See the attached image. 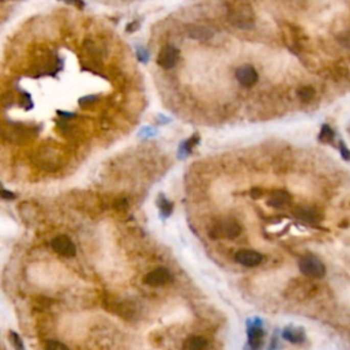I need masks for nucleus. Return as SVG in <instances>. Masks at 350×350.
<instances>
[{
  "label": "nucleus",
  "instance_id": "1",
  "mask_svg": "<svg viewBox=\"0 0 350 350\" xmlns=\"http://www.w3.org/2000/svg\"><path fill=\"white\" fill-rule=\"evenodd\" d=\"M38 129L21 122L0 123V138L10 144H26L36 137Z\"/></svg>",
  "mask_w": 350,
  "mask_h": 350
},
{
  "label": "nucleus",
  "instance_id": "2",
  "mask_svg": "<svg viewBox=\"0 0 350 350\" xmlns=\"http://www.w3.org/2000/svg\"><path fill=\"white\" fill-rule=\"evenodd\" d=\"M32 160L38 169L45 170V171H56L60 167H63L66 157H64L63 152L59 151L55 147H40L33 153Z\"/></svg>",
  "mask_w": 350,
  "mask_h": 350
},
{
  "label": "nucleus",
  "instance_id": "3",
  "mask_svg": "<svg viewBox=\"0 0 350 350\" xmlns=\"http://www.w3.org/2000/svg\"><path fill=\"white\" fill-rule=\"evenodd\" d=\"M254 13L252 9L245 7V6H238L236 9H231L227 11L226 21L228 25L236 28L237 30L242 32H250L254 28Z\"/></svg>",
  "mask_w": 350,
  "mask_h": 350
},
{
  "label": "nucleus",
  "instance_id": "4",
  "mask_svg": "<svg viewBox=\"0 0 350 350\" xmlns=\"http://www.w3.org/2000/svg\"><path fill=\"white\" fill-rule=\"evenodd\" d=\"M299 271L311 279H320L325 275V267L320 259L313 256V254H307L301 258L298 263Z\"/></svg>",
  "mask_w": 350,
  "mask_h": 350
},
{
  "label": "nucleus",
  "instance_id": "5",
  "mask_svg": "<svg viewBox=\"0 0 350 350\" xmlns=\"http://www.w3.org/2000/svg\"><path fill=\"white\" fill-rule=\"evenodd\" d=\"M62 68V60L54 54H45L40 56L33 66L34 76H55L56 72Z\"/></svg>",
  "mask_w": 350,
  "mask_h": 350
},
{
  "label": "nucleus",
  "instance_id": "6",
  "mask_svg": "<svg viewBox=\"0 0 350 350\" xmlns=\"http://www.w3.org/2000/svg\"><path fill=\"white\" fill-rule=\"evenodd\" d=\"M237 82L242 88H253L254 85L259 82V73L258 70L250 66V64H241L234 72Z\"/></svg>",
  "mask_w": 350,
  "mask_h": 350
},
{
  "label": "nucleus",
  "instance_id": "7",
  "mask_svg": "<svg viewBox=\"0 0 350 350\" xmlns=\"http://www.w3.org/2000/svg\"><path fill=\"white\" fill-rule=\"evenodd\" d=\"M179 58H181V52L178 50L175 45H165L159 52V56H157V64L160 66L161 68L165 70H171L178 64L179 62Z\"/></svg>",
  "mask_w": 350,
  "mask_h": 350
},
{
  "label": "nucleus",
  "instance_id": "8",
  "mask_svg": "<svg viewBox=\"0 0 350 350\" xmlns=\"http://www.w3.org/2000/svg\"><path fill=\"white\" fill-rule=\"evenodd\" d=\"M52 249L56 253L63 256V258H74L76 256V245L67 236H58L55 237L51 242Z\"/></svg>",
  "mask_w": 350,
  "mask_h": 350
},
{
  "label": "nucleus",
  "instance_id": "9",
  "mask_svg": "<svg viewBox=\"0 0 350 350\" xmlns=\"http://www.w3.org/2000/svg\"><path fill=\"white\" fill-rule=\"evenodd\" d=\"M241 232H242V227H241V224L237 222V220L234 219H228L226 220V222H223L222 224H219L218 227H216V230L214 232H211V237L214 238V237H219V236H224L226 238H228V240H234V238H237V237L240 236Z\"/></svg>",
  "mask_w": 350,
  "mask_h": 350
},
{
  "label": "nucleus",
  "instance_id": "10",
  "mask_svg": "<svg viewBox=\"0 0 350 350\" xmlns=\"http://www.w3.org/2000/svg\"><path fill=\"white\" fill-rule=\"evenodd\" d=\"M170 279H171L170 271L167 268H165V267H159L156 270L148 272L145 275V278H144V282L147 283L148 286L160 287L165 286L166 283H169Z\"/></svg>",
  "mask_w": 350,
  "mask_h": 350
},
{
  "label": "nucleus",
  "instance_id": "11",
  "mask_svg": "<svg viewBox=\"0 0 350 350\" xmlns=\"http://www.w3.org/2000/svg\"><path fill=\"white\" fill-rule=\"evenodd\" d=\"M186 33L189 36L192 40L194 41L200 42H208L214 37V30L209 29L208 26L205 25H197V24H193V25H189L186 28Z\"/></svg>",
  "mask_w": 350,
  "mask_h": 350
},
{
  "label": "nucleus",
  "instance_id": "12",
  "mask_svg": "<svg viewBox=\"0 0 350 350\" xmlns=\"http://www.w3.org/2000/svg\"><path fill=\"white\" fill-rule=\"evenodd\" d=\"M236 260L244 267H256L259 266L263 260V254L256 252V250H240L236 254Z\"/></svg>",
  "mask_w": 350,
  "mask_h": 350
},
{
  "label": "nucleus",
  "instance_id": "13",
  "mask_svg": "<svg viewBox=\"0 0 350 350\" xmlns=\"http://www.w3.org/2000/svg\"><path fill=\"white\" fill-rule=\"evenodd\" d=\"M290 194L287 192H285V190H275V192L270 193L267 203L272 208H283L290 203Z\"/></svg>",
  "mask_w": 350,
  "mask_h": 350
},
{
  "label": "nucleus",
  "instance_id": "14",
  "mask_svg": "<svg viewBox=\"0 0 350 350\" xmlns=\"http://www.w3.org/2000/svg\"><path fill=\"white\" fill-rule=\"evenodd\" d=\"M208 342L203 337H189L183 343V350H207Z\"/></svg>",
  "mask_w": 350,
  "mask_h": 350
},
{
  "label": "nucleus",
  "instance_id": "15",
  "mask_svg": "<svg viewBox=\"0 0 350 350\" xmlns=\"http://www.w3.org/2000/svg\"><path fill=\"white\" fill-rule=\"evenodd\" d=\"M294 216L298 218L299 220L305 222V223L315 224L319 223V220H320V218H319L316 212L312 211V209H308V208H298V209H295Z\"/></svg>",
  "mask_w": 350,
  "mask_h": 350
},
{
  "label": "nucleus",
  "instance_id": "16",
  "mask_svg": "<svg viewBox=\"0 0 350 350\" xmlns=\"http://www.w3.org/2000/svg\"><path fill=\"white\" fill-rule=\"evenodd\" d=\"M295 95L302 103H309L316 96V88H313L312 85H301L295 90Z\"/></svg>",
  "mask_w": 350,
  "mask_h": 350
},
{
  "label": "nucleus",
  "instance_id": "17",
  "mask_svg": "<svg viewBox=\"0 0 350 350\" xmlns=\"http://www.w3.org/2000/svg\"><path fill=\"white\" fill-rule=\"evenodd\" d=\"M283 338H285L286 341L291 342V343H301V342H304L305 335L302 330L286 329L283 331Z\"/></svg>",
  "mask_w": 350,
  "mask_h": 350
},
{
  "label": "nucleus",
  "instance_id": "18",
  "mask_svg": "<svg viewBox=\"0 0 350 350\" xmlns=\"http://www.w3.org/2000/svg\"><path fill=\"white\" fill-rule=\"evenodd\" d=\"M335 40L341 46H343L345 50H349L350 51V29L343 30V32H339L335 36Z\"/></svg>",
  "mask_w": 350,
  "mask_h": 350
},
{
  "label": "nucleus",
  "instance_id": "19",
  "mask_svg": "<svg viewBox=\"0 0 350 350\" xmlns=\"http://www.w3.org/2000/svg\"><path fill=\"white\" fill-rule=\"evenodd\" d=\"M157 207L160 208L161 215L165 216V218H167V216L171 215V211H173V205H171V203H170L169 200H166L163 196H160V198L157 200Z\"/></svg>",
  "mask_w": 350,
  "mask_h": 350
},
{
  "label": "nucleus",
  "instance_id": "20",
  "mask_svg": "<svg viewBox=\"0 0 350 350\" xmlns=\"http://www.w3.org/2000/svg\"><path fill=\"white\" fill-rule=\"evenodd\" d=\"M198 141V137L197 135H194L193 138L188 139V141H185V143L182 144L181 147H179V156H186V155H189L190 152H192V148H193V145Z\"/></svg>",
  "mask_w": 350,
  "mask_h": 350
},
{
  "label": "nucleus",
  "instance_id": "21",
  "mask_svg": "<svg viewBox=\"0 0 350 350\" xmlns=\"http://www.w3.org/2000/svg\"><path fill=\"white\" fill-rule=\"evenodd\" d=\"M44 350H70L68 346H66L64 343L59 341H55V339H50V341H45L44 343Z\"/></svg>",
  "mask_w": 350,
  "mask_h": 350
},
{
  "label": "nucleus",
  "instance_id": "22",
  "mask_svg": "<svg viewBox=\"0 0 350 350\" xmlns=\"http://www.w3.org/2000/svg\"><path fill=\"white\" fill-rule=\"evenodd\" d=\"M319 138H320V141H323V143H331V141L334 139L333 129H331L329 125H324V126L321 127V131H320V135H319Z\"/></svg>",
  "mask_w": 350,
  "mask_h": 350
},
{
  "label": "nucleus",
  "instance_id": "23",
  "mask_svg": "<svg viewBox=\"0 0 350 350\" xmlns=\"http://www.w3.org/2000/svg\"><path fill=\"white\" fill-rule=\"evenodd\" d=\"M97 102H99V96H96V95H89V96L81 97L80 100H78V106L82 107V108H86V107L93 106Z\"/></svg>",
  "mask_w": 350,
  "mask_h": 350
},
{
  "label": "nucleus",
  "instance_id": "24",
  "mask_svg": "<svg viewBox=\"0 0 350 350\" xmlns=\"http://www.w3.org/2000/svg\"><path fill=\"white\" fill-rule=\"evenodd\" d=\"M10 342H11V345L15 347V350H25V347H24V343H22L21 338H19V335H18L15 331H10Z\"/></svg>",
  "mask_w": 350,
  "mask_h": 350
},
{
  "label": "nucleus",
  "instance_id": "25",
  "mask_svg": "<svg viewBox=\"0 0 350 350\" xmlns=\"http://www.w3.org/2000/svg\"><path fill=\"white\" fill-rule=\"evenodd\" d=\"M21 104H22V107L25 108V110H32V108H33L34 107L33 100H32V96H30L29 93H26V92L22 93Z\"/></svg>",
  "mask_w": 350,
  "mask_h": 350
},
{
  "label": "nucleus",
  "instance_id": "26",
  "mask_svg": "<svg viewBox=\"0 0 350 350\" xmlns=\"http://www.w3.org/2000/svg\"><path fill=\"white\" fill-rule=\"evenodd\" d=\"M114 207L116 211L123 212L126 211L127 207H129V204H127V200H125V198H119V200H116L114 203Z\"/></svg>",
  "mask_w": 350,
  "mask_h": 350
},
{
  "label": "nucleus",
  "instance_id": "27",
  "mask_svg": "<svg viewBox=\"0 0 350 350\" xmlns=\"http://www.w3.org/2000/svg\"><path fill=\"white\" fill-rule=\"evenodd\" d=\"M0 197L5 198V200H14V198H15V194H14L13 192H10V190L2 189V188H0Z\"/></svg>",
  "mask_w": 350,
  "mask_h": 350
},
{
  "label": "nucleus",
  "instance_id": "28",
  "mask_svg": "<svg viewBox=\"0 0 350 350\" xmlns=\"http://www.w3.org/2000/svg\"><path fill=\"white\" fill-rule=\"evenodd\" d=\"M339 147H341V153H342V156L345 157L346 160H350V151L346 148V145L343 143H341L339 144Z\"/></svg>",
  "mask_w": 350,
  "mask_h": 350
},
{
  "label": "nucleus",
  "instance_id": "29",
  "mask_svg": "<svg viewBox=\"0 0 350 350\" xmlns=\"http://www.w3.org/2000/svg\"><path fill=\"white\" fill-rule=\"evenodd\" d=\"M137 55H138V59L141 60V62L147 63L148 55H147V51H145V50H143V48H138V51H137Z\"/></svg>",
  "mask_w": 350,
  "mask_h": 350
},
{
  "label": "nucleus",
  "instance_id": "30",
  "mask_svg": "<svg viewBox=\"0 0 350 350\" xmlns=\"http://www.w3.org/2000/svg\"><path fill=\"white\" fill-rule=\"evenodd\" d=\"M63 2L70 3V5H74L76 7H78V9H84L85 7V3L82 2V0H63Z\"/></svg>",
  "mask_w": 350,
  "mask_h": 350
},
{
  "label": "nucleus",
  "instance_id": "31",
  "mask_svg": "<svg viewBox=\"0 0 350 350\" xmlns=\"http://www.w3.org/2000/svg\"><path fill=\"white\" fill-rule=\"evenodd\" d=\"M58 115H60V116H63V118L64 119H66V121H67V119H72V118H74V116H76V114H73V112H64V111H58Z\"/></svg>",
  "mask_w": 350,
  "mask_h": 350
},
{
  "label": "nucleus",
  "instance_id": "32",
  "mask_svg": "<svg viewBox=\"0 0 350 350\" xmlns=\"http://www.w3.org/2000/svg\"><path fill=\"white\" fill-rule=\"evenodd\" d=\"M138 26H139L138 24H137V22H134V24H130V25L127 26L126 30L129 32V33H130V32H134V30L138 29Z\"/></svg>",
  "mask_w": 350,
  "mask_h": 350
},
{
  "label": "nucleus",
  "instance_id": "33",
  "mask_svg": "<svg viewBox=\"0 0 350 350\" xmlns=\"http://www.w3.org/2000/svg\"><path fill=\"white\" fill-rule=\"evenodd\" d=\"M0 2H3V0H0Z\"/></svg>",
  "mask_w": 350,
  "mask_h": 350
}]
</instances>
